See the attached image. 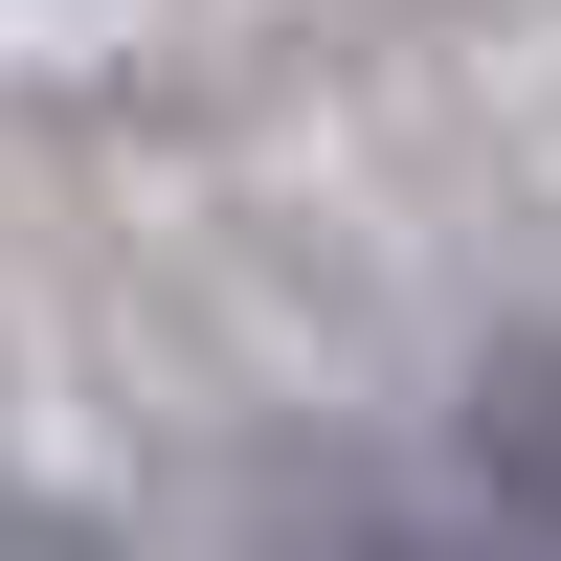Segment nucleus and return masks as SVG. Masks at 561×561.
Returning <instances> with one entry per match:
<instances>
[{
  "label": "nucleus",
  "mask_w": 561,
  "mask_h": 561,
  "mask_svg": "<svg viewBox=\"0 0 561 561\" xmlns=\"http://www.w3.org/2000/svg\"><path fill=\"white\" fill-rule=\"evenodd\" d=\"M472 472H494V517H517V561H561V337L472 359Z\"/></svg>",
  "instance_id": "f257e3e1"
},
{
  "label": "nucleus",
  "mask_w": 561,
  "mask_h": 561,
  "mask_svg": "<svg viewBox=\"0 0 561 561\" xmlns=\"http://www.w3.org/2000/svg\"><path fill=\"white\" fill-rule=\"evenodd\" d=\"M0 561H113V539H90L68 494H0Z\"/></svg>",
  "instance_id": "7ed1b4c3"
},
{
  "label": "nucleus",
  "mask_w": 561,
  "mask_h": 561,
  "mask_svg": "<svg viewBox=\"0 0 561 561\" xmlns=\"http://www.w3.org/2000/svg\"><path fill=\"white\" fill-rule=\"evenodd\" d=\"M270 561H449V539L404 517V494H359V472H293L270 494Z\"/></svg>",
  "instance_id": "f03ea898"
}]
</instances>
